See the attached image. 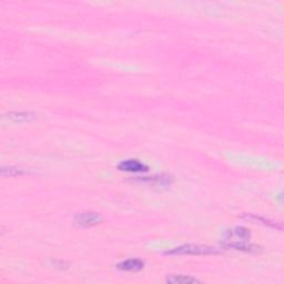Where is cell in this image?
<instances>
[{
	"label": "cell",
	"mask_w": 284,
	"mask_h": 284,
	"mask_svg": "<svg viewBox=\"0 0 284 284\" xmlns=\"http://www.w3.org/2000/svg\"><path fill=\"white\" fill-rule=\"evenodd\" d=\"M144 268V262L140 259H128L121 261L120 263L117 264V269L120 271L127 272H139Z\"/></svg>",
	"instance_id": "52a82bcc"
},
{
	"label": "cell",
	"mask_w": 284,
	"mask_h": 284,
	"mask_svg": "<svg viewBox=\"0 0 284 284\" xmlns=\"http://www.w3.org/2000/svg\"><path fill=\"white\" fill-rule=\"evenodd\" d=\"M246 218H247V219H250V220L259 221L260 223H263L264 225H268V227H271V228H274V229H279V230H281V229H282L281 225H278L277 223L272 222V221H269V220L264 219V218H261V216H258V215H254V214H247V215H246Z\"/></svg>",
	"instance_id": "8fae6325"
},
{
	"label": "cell",
	"mask_w": 284,
	"mask_h": 284,
	"mask_svg": "<svg viewBox=\"0 0 284 284\" xmlns=\"http://www.w3.org/2000/svg\"><path fill=\"white\" fill-rule=\"evenodd\" d=\"M250 238L251 233L249 230L243 227H237L232 230H228L224 241H249Z\"/></svg>",
	"instance_id": "8992f818"
},
{
	"label": "cell",
	"mask_w": 284,
	"mask_h": 284,
	"mask_svg": "<svg viewBox=\"0 0 284 284\" xmlns=\"http://www.w3.org/2000/svg\"><path fill=\"white\" fill-rule=\"evenodd\" d=\"M222 245L227 249L250 252V253H258L260 251V246L252 244L249 241H224Z\"/></svg>",
	"instance_id": "5b68a950"
},
{
	"label": "cell",
	"mask_w": 284,
	"mask_h": 284,
	"mask_svg": "<svg viewBox=\"0 0 284 284\" xmlns=\"http://www.w3.org/2000/svg\"><path fill=\"white\" fill-rule=\"evenodd\" d=\"M103 218L101 214L96 213V212H81L78 213L74 219V222L77 227L80 228H92L96 227V225L102 223Z\"/></svg>",
	"instance_id": "7a4b0ae2"
},
{
	"label": "cell",
	"mask_w": 284,
	"mask_h": 284,
	"mask_svg": "<svg viewBox=\"0 0 284 284\" xmlns=\"http://www.w3.org/2000/svg\"><path fill=\"white\" fill-rule=\"evenodd\" d=\"M220 251L215 247L200 244H184L164 252L165 255H212Z\"/></svg>",
	"instance_id": "6da1fadb"
},
{
	"label": "cell",
	"mask_w": 284,
	"mask_h": 284,
	"mask_svg": "<svg viewBox=\"0 0 284 284\" xmlns=\"http://www.w3.org/2000/svg\"><path fill=\"white\" fill-rule=\"evenodd\" d=\"M118 170L124 171V172L139 173V172H147L149 170V166L137 159H127L120 162L118 164Z\"/></svg>",
	"instance_id": "277c9868"
},
{
	"label": "cell",
	"mask_w": 284,
	"mask_h": 284,
	"mask_svg": "<svg viewBox=\"0 0 284 284\" xmlns=\"http://www.w3.org/2000/svg\"><path fill=\"white\" fill-rule=\"evenodd\" d=\"M165 282L172 284H191L200 282L198 279L192 278L190 276H183V274H171L165 279Z\"/></svg>",
	"instance_id": "9c48e42d"
},
{
	"label": "cell",
	"mask_w": 284,
	"mask_h": 284,
	"mask_svg": "<svg viewBox=\"0 0 284 284\" xmlns=\"http://www.w3.org/2000/svg\"><path fill=\"white\" fill-rule=\"evenodd\" d=\"M134 181L140 182L143 184H149L153 187H169L172 183V177L169 174H155L149 175V177H136Z\"/></svg>",
	"instance_id": "3957f363"
},
{
	"label": "cell",
	"mask_w": 284,
	"mask_h": 284,
	"mask_svg": "<svg viewBox=\"0 0 284 284\" xmlns=\"http://www.w3.org/2000/svg\"><path fill=\"white\" fill-rule=\"evenodd\" d=\"M1 174L3 177H19V175L26 174V171L20 168H13V166H8V168L1 169Z\"/></svg>",
	"instance_id": "30bf717a"
},
{
	"label": "cell",
	"mask_w": 284,
	"mask_h": 284,
	"mask_svg": "<svg viewBox=\"0 0 284 284\" xmlns=\"http://www.w3.org/2000/svg\"><path fill=\"white\" fill-rule=\"evenodd\" d=\"M7 118L12 121V122L18 123H28L36 119V115L33 112H26V111H12L6 115Z\"/></svg>",
	"instance_id": "ba28073f"
}]
</instances>
